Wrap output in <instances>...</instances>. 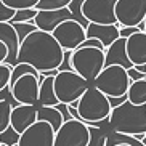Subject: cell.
Segmentation results:
<instances>
[{"label": "cell", "instance_id": "obj_35", "mask_svg": "<svg viewBox=\"0 0 146 146\" xmlns=\"http://www.w3.org/2000/svg\"><path fill=\"white\" fill-rule=\"evenodd\" d=\"M8 60V48L3 42H0V64H5Z\"/></svg>", "mask_w": 146, "mask_h": 146}, {"label": "cell", "instance_id": "obj_13", "mask_svg": "<svg viewBox=\"0 0 146 146\" xmlns=\"http://www.w3.org/2000/svg\"><path fill=\"white\" fill-rule=\"evenodd\" d=\"M69 19H76V21H79L77 18H76V15H74L69 8L55 10V11H39V15H37V18H35L34 24L37 26L39 31H45V32H50V34H52L61 23L69 21Z\"/></svg>", "mask_w": 146, "mask_h": 146}, {"label": "cell", "instance_id": "obj_37", "mask_svg": "<svg viewBox=\"0 0 146 146\" xmlns=\"http://www.w3.org/2000/svg\"><path fill=\"white\" fill-rule=\"evenodd\" d=\"M143 145L146 146V135H145V138H143Z\"/></svg>", "mask_w": 146, "mask_h": 146}, {"label": "cell", "instance_id": "obj_3", "mask_svg": "<svg viewBox=\"0 0 146 146\" xmlns=\"http://www.w3.org/2000/svg\"><path fill=\"white\" fill-rule=\"evenodd\" d=\"M77 111L82 122H85L87 125H93L109 119L112 108L106 95L101 93L96 87L90 85L84 96L79 100Z\"/></svg>", "mask_w": 146, "mask_h": 146}, {"label": "cell", "instance_id": "obj_19", "mask_svg": "<svg viewBox=\"0 0 146 146\" xmlns=\"http://www.w3.org/2000/svg\"><path fill=\"white\" fill-rule=\"evenodd\" d=\"M60 104V100L55 93V77H45L40 82L39 92V106H50L55 108Z\"/></svg>", "mask_w": 146, "mask_h": 146}, {"label": "cell", "instance_id": "obj_6", "mask_svg": "<svg viewBox=\"0 0 146 146\" xmlns=\"http://www.w3.org/2000/svg\"><path fill=\"white\" fill-rule=\"evenodd\" d=\"M92 84L74 71H60L55 76V93L63 104H72L84 96Z\"/></svg>", "mask_w": 146, "mask_h": 146}, {"label": "cell", "instance_id": "obj_24", "mask_svg": "<svg viewBox=\"0 0 146 146\" xmlns=\"http://www.w3.org/2000/svg\"><path fill=\"white\" fill-rule=\"evenodd\" d=\"M11 111L13 106L8 101H0V133L11 125Z\"/></svg>", "mask_w": 146, "mask_h": 146}, {"label": "cell", "instance_id": "obj_10", "mask_svg": "<svg viewBox=\"0 0 146 146\" xmlns=\"http://www.w3.org/2000/svg\"><path fill=\"white\" fill-rule=\"evenodd\" d=\"M116 18L120 27H138L146 18V0H119Z\"/></svg>", "mask_w": 146, "mask_h": 146}, {"label": "cell", "instance_id": "obj_28", "mask_svg": "<svg viewBox=\"0 0 146 146\" xmlns=\"http://www.w3.org/2000/svg\"><path fill=\"white\" fill-rule=\"evenodd\" d=\"M13 27L18 34L19 43H23L27 39V35H31L34 31H37V26H35L34 23H18V24H13Z\"/></svg>", "mask_w": 146, "mask_h": 146}, {"label": "cell", "instance_id": "obj_4", "mask_svg": "<svg viewBox=\"0 0 146 146\" xmlns=\"http://www.w3.org/2000/svg\"><path fill=\"white\" fill-rule=\"evenodd\" d=\"M71 64L74 72L85 79L88 84H93L101 71L106 68V55L104 50L92 47H80L71 55Z\"/></svg>", "mask_w": 146, "mask_h": 146}, {"label": "cell", "instance_id": "obj_30", "mask_svg": "<svg viewBox=\"0 0 146 146\" xmlns=\"http://www.w3.org/2000/svg\"><path fill=\"white\" fill-rule=\"evenodd\" d=\"M15 15H16V11L8 8L3 3V0H0V23H10L15 18Z\"/></svg>", "mask_w": 146, "mask_h": 146}, {"label": "cell", "instance_id": "obj_21", "mask_svg": "<svg viewBox=\"0 0 146 146\" xmlns=\"http://www.w3.org/2000/svg\"><path fill=\"white\" fill-rule=\"evenodd\" d=\"M88 129H90V143H88V146H106L108 135L111 132L109 119L98 122V124L88 125Z\"/></svg>", "mask_w": 146, "mask_h": 146}, {"label": "cell", "instance_id": "obj_7", "mask_svg": "<svg viewBox=\"0 0 146 146\" xmlns=\"http://www.w3.org/2000/svg\"><path fill=\"white\" fill-rule=\"evenodd\" d=\"M88 143L90 129L82 120H68L55 135V146H88Z\"/></svg>", "mask_w": 146, "mask_h": 146}, {"label": "cell", "instance_id": "obj_5", "mask_svg": "<svg viewBox=\"0 0 146 146\" xmlns=\"http://www.w3.org/2000/svg\"><path fill=\"white\" fill-rule=\"evenodd\" d=\"M92 85L96 87L108 98H119L127 95L132 80L127 74V69L122 66H108L101 71V74L95 79Z\"/></svg>", "mask_w": 146, "mask_h": 146}, {"label": "cell", "instance_id": "obj_11", "mask_svg": "<svg viewBox=\"0 0 146 146\" xmlns=\"http://www.w3.org/2000/svg\"><path fill=\"white\" fill-rule=\"evenodd\" d=\"M11 88L15 101L18 104H29V106H39V92H40V82L39 79L27 74L24 77L18 79Z\"/></svg>", "mask_w": 146, "mask_h": 146}, {"label": "cell", "instance_id": "obj_12", "mask_svg": "<svg viewBox=\"0 0 146 146\" xmlns=\"http://www.w3.org/2000/svg\"><path fill=\"white\" fill-rule=\"evenodd\" d=\"M56 132L47 122L37 120L19 138L18 146H55Z\"/></svg>", "mask_w": 146, "mask_h": 146}, {"label": "cell", "instance_id": "obj_20", "mask_svg": "<svg viewBox=\"0 0 146 146\" xmlns=\"http://www.w3.org/2000/svg\"><path fill=\"white\" fill-rule=\"evenodd\" d=\"M37 120L47 122L53 127L55 132L61 129V125L64 124V117L61 114L58 108H50V106H39V112H37Z\"/></svg>", "mask_w": 146, "mask_h": 146}, {"label": "cell", "instance_id": "obj_18", "mask_svg": "<svg viewBox=\"0 0 146 146\" xmlns=\"http://www.w3.org/2000/svg\"><path fill=\"white\" fill-rule=\"evenodd\" d=\"M127 55L135 68L146 64V32H137L127 39Z\"/></svg>", "mask_w": 146, "mask_h": 146}, {"label": "cell", "instance_id": "obj_9", "mask_svg": "<svg viewBox=\"0 0 146 146\" xmlns=\"http://www.w3.org/2000/svg\"><path fill=\"white\" fill-rule=\"evenodd\" d=\"M119 0H85L82 16L95 24H117L116 5Z\"/></svg>", "mask_w": 146, "mask_h": 146}, {"label": "cell", "instance_id": "obj_26", "mask_svg": "<svg viewBox=\"0 0 146 146\" xmlns=\"http://www.w3.org/2000/svg\"><path fill=\"white\" fill-rule=\"evenodd\" d=\"M39 15V10H18L15 18L10 21V24H18V23H34Z\"/></svg>", "mask_w": 146, "mask_h": 146}, {"label": "cell", "instance_id": "obj_32", "mask_svg": "<svg viewBox=\"0 0 146 146\" xmlns=\"http://www.w3.org/2000/svg\"><path fill=\"white\" fill-rule=\"evenodd\" d=\"M137 32H141L140 27H120V37L122 39H129L130 35L137 34Z\"/></svg>", "mask_w": 146, "mask_h": 146}, {"label": "cell", "instance_id": "obj_1", "mask_svg": "<svg viewBox=\"0 0 146 146\" xmlns=\"http://www.w3.org/2000/svg\"><path fill=\"white\" fill-rule=\"evenodd\" d=\"M64 60V50L56 42L53 34L45 31H34L19 45L18 63H27L39 72L60 69Z\"/></svg>", "mask_w": 146, "mask_h": 146}, {"label": "cell", "instance_id": "obj_14", "mask_svg": "<svg viewBox=\"0 0 146 146\" xmlns=\"http://www.w3.org/2000/svg\"><path fill=\"white\" fill-rule=\"evenodd\" d=\"M37 112H39V106L18 104L11 111V127L19 135H23L29 127H32L37 122Z\"/></svg>", "mask_w": 146, "mask_h": 146}, {"label": "cell", "instance_id": "obj_27", "mask_svg": "<svg viewBox=\"0 0 146 146\" xmlns=\"http://www.w3.org/2000/svg\"><path fill=\"white\" fill-rule=\"evenodd\" d=\"M40 0H3V3L8 7V8L15 10H32L39 5Z\"/></svg>", "mask_w": 146, "mask_h": 146}, {"label": "cell", "instance_id": "obj_17", "mask_svg": "<svg viewBox=\"0 0 146 146\" xmlns=\"http://www.w3.org/2000/svg\"><path fill=\"white\" fill-rule=\"evenodd\" d=\"M104 55H106V68L108 66H122L127 71L130 68H133L132 61L127 55V39L120 37L119 40H116L104 52Z\"/></svg>", "mask_w": 146, "mask_h": 146}, {"label": "cell", "instance_id": "obj_34", "mask_svg": "<svg viewBox=\"0 0 146 146\" xmlns=\"http://www.w3.org/2000/svg\"><path fill=\"white\" fill-rule=\"evenodd\" d=\"M129 101V98H127V95L125 96H119V98H109V103H111V108L112 109H116V108H119L120 104H124Z\"/></svg>", "mask_w": 146, "mask_h": 146}, {"label": "cell", "instance_id": "obj_25", "mask_svg": "<svg viewBox=\"0 0 146 146\" xmlns=\"http://www.w3.org/2000/svg\"><path fill=\"white\" fill-rule=\"evenodd\" d=\"M19 138H21V135L10 125L5 132L0 133V145L2 146H18Z\"/></svg>", "mask_w": 146, "mask_h": 146}, {"label": "cell", "instance_id": "obj_29", "mask_svg": "<svg viewBox=\"0 0 146 146\" xmlns=\"http://www.w3.org/2000/svg\"><path fill=\"white\" fill-rule=\"evenodd\" d=\"M11 71H13L11 66L0 64V92L10 87V84H11Z\"/></svg>", "mask_w": 146, "mask_h": 146}, {"label": "cell", "instance_id": "obj_31", "mask_svg": "<svg viewBox=\"0 0 146 146\" xmlns=\"http://www.w3.org/2000/svg\"><path fill=\"white\" fill-rule=\"evenodd\" d=\"M127 74H129V77H130V80L132 82H138V80H145L146 79V74H143V72H140L135 66L133 68H130L129 71H127Z\"/></svg>", "mask_w": 146, "mask_h": 146}, {"label": "cell", "instance_id": "obj_36", "mask_svg": "<svg viewBox=\"0 0 146 146\" xmlns=\"http://www.w3.org/2000/svg\"><path fill=\"white\" fill-rule=\"evenodd\" d=\"M58 109L61 111V114H63V117H64V122H68V120H71L72 119V116H71V112H69V109H68V104H63V103H60L58 104Z\"/></svg>", "mask_w": 146, "mask_h": 146}, {"label": "cell", "instance_id": "obj_16", "mask_svg": "<svg viewBox=\"0 0 146 146\" xmlns=\"http://www.w3.org/2000/svg\"><path fill=\"white\" fill-rule=\"evenodd\" d=\"M0 42H3L8 48V60L5 64L15 66L18 64V53H19V39H18V34L15 31L13 24L10 23H0Z\"/></svg>", "mask_w": 146, "mask_h": 146}, {"label": "cell", "instance_id": "obj_39", "mask_svg": "<svg viewBox=\"0 0 146 146\" xmlns=\"http://www.w3.org/2000/svg\"><path fill=\"white\" fill-rule=\"evenodd\" d=\"M143 23H145V26H146V18H145V21H143Z\"/></svg>", "mask_w": 146, "mask_h": 146}, {"label": "cell", "instance_id": "obj_8", "mask_svg": "<svg viewBox=\"0 0 146 146\" xmlns=\"http://www.w3.org/2000/svg\"><path fill=\"white\" fill-rule=\"evenodd\" d=\"M52 34L64 52H76L87 40V29L76 19L61 23Z\"/></svg>", "mask_w": 146, "mask_h": 146}, {"label": "cell", "instance_id": "obj_40", "mask_svg": "<svg viewBox=\"0 0 146 146\" xmlns=\"http://www.w3.org/2000/svg\"><path fill=\"white\" fill-rule=\"evenodd\" d=\"M0 146H2V145H0Z\"/></svg>", "mask_w": 146, "mask_h": 146}, {"label": "cell", "instance_id": "obj_2", "mask_svg": "<svg viewBox=\"0 0 146 146\" xmlns=\"http://www.w3.org/2000/svg\"><path fill=\"white\" fill-rule=\"evenodd\" d=\"M111 130L124 135H146V104L137 106L130 101L112 109L109 116Z\"/></svg>", "mask_w": 146, "mask_h": 146}, {"label": "cell", "instance_id": "obj_38", "mask_svg": "<svg viewBox=\"0 0 146 146\" xmlns=\"http://www.w3.org/2000/svg\"><path fill=\"white\" fill-rule=\"evenodd\" d=\"M117 146H129V145H117Z\"/></svg>", "mask_w": 146, "mask_h": 146}, {"label": "cell", "instance_id": "obj_22", "mask_svg": "<svg viewBox=\"0 0 146 146\" xmlns=\"http://www.w3.org/2000/svg\"><path fill=\"white\" fill-rule=\"evenodd\" d=\"M127 98L132 104L137 106H145L146 104V79L145 80L132 82L129 92H127Z\"/></svg>", "mask_w": 146, "mask_h": 146}, {"label": "cell", "instance_id": "obj_23", "mask_svg": "<svg viewBox=\"0 0 146 146\" xmlns=\"http://www.w3.org/2000/svg\"><path fill=\"white\" fill-rule=\"evenodd\" d=\"M72 0H40L35 10L39 11H55V10L68 8Z\"/></svg>", "mask_w": 146, "mask_h": 146}, {"label": "cell", "instance_id": "obj_15", "mask_svg": "<svg viewBox=\"0 0 146 146\" xmlns=\"http://www.w3.org/2000/svg\"><path fill=\"white\" fill-rule=\"evenodd\" d=\"M87 39H96L109 48L116 40L120 39V26L119 24H95L90 23L87 27Z\"/></svg>", "mask_w": 146, "mask_h": 146}, {"label": "cell", "instance_id": "obj_33", "mask_svg": "<svg viewBox=\"0 0 146 146\" xmlns=\"http://www.w3.org/2000/svg\"><path fill=\"white\" fill-rule=\"evenodd\" d=\"M82 47H92V48H100V50H104L106 52V48H104V45L100 40L96 39H87L85 42L82 43Z\"/></svg>", "mask_w": 146, "mask_h": 146}]
</instances>
